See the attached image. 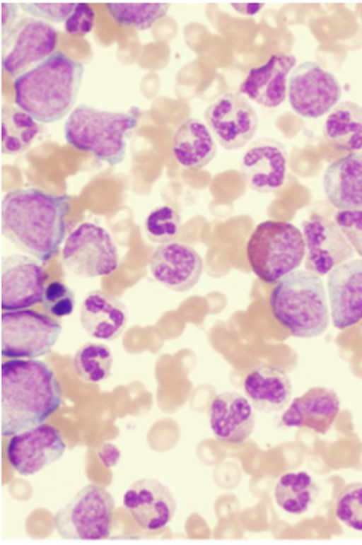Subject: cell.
Here are the masks:
<instances>
[{
  "label": "cell",
  "mask_w": 362,
  "mask_h": 545,
  "mask_svg": "<svg viewBox=\"0 0 362 545\" xmlns=\"http://www.w3.org/2000/svg\"><path fill=\"white\" fill-rule=\"evenodd\" d=\"M70 197L18 188L2 199V233L20 250L41 262L58 252L66 235Z\"/></svg>",
  "instance_id": "1"
},
{
  "label": "cell",
  "mask_w": 362,
  "mask_h": 545,
  "mask_svg": "<svg viewBox=\"0 0 362 545\" xmlns=\"http://www.w3.org/2000/svg\"><path fill=\"white\" fill-rule=\"evenodd\" d=\"M62 402L61 385L45 362L16 358L2 363V436L42 424Z\"/></svg>",
  "instance_id": "2"
},
{
  "label": "cell",
  "mask_w": 362,
  "mask_h": 545,
  "mask_svg": "<svg viewBox=\"0 0 362 545\" xmlns=\"http://www.w3.org/2000/svg\"><path fill=\"white\" fill-rule=\"evenodd\" d=\"M83 72L81 62L56 51L15 78V103L36 121H59L74 107Z\"/></svg>",
  "instance_id": "3"
},
{
  "label": "cell",
  "mask_w": 362,
  "mask_h": 545,
  "mask_svg": "<svg viewBox=\"0 0 362 545\" xmlns=\"http://www.w3.org/2000/svg\"><path fill=\"white\" fill-rule=\"evenodd\" d=\"M269 305L276 321L293 336L316 337L329 325L322 280L310 271H293L281 279L271 292Z\"/></svg>",
  "instance_id": "4"
},
{
  "label": "cell",
  "mask_w": 362,
  "mask_h": 545,
  "mask_svg": "<svg viewBox=\"0 0 362 545\" xmlns=\"http://www.w3.org/2000/svg\"><path fill=\"white\" fill-rule=\"evenodd\" d=\"M139 112L101 110L86 104L78 105L64 125L67 143L90 152L110 165L124 158L127 133L138 123Z\"/></svg>",
  "instance_id": "5"
},
{
  "label": "cell",
  "mask_w": 362,
  "mask_h": 545,
  "mask_svg": "<svg viewBox=\"0 0 362 545\" xmlns=\"http://www.w3.org/2000/svg\"><path fill=\"white\" fill-rule=\"evenodd\" d=\"M246 254L252 271L261 281L276 283L301 264L305 256L303 233L288 222L262 221L249 238Z\"/></svg>",
  "instance_id": "6"
},
{
  "label": "cell",
  "mask_w": 362,
  "mask_h": 545,
  "mask_svg": "<svg viewBox=\"0 0 362 545\" xmlns=\"http://www.w3.org/2000/svg\"><path fill=\"white\" fill-rule=\"evenodd\" d=\"M115 506L107 490L88 484L55 513L54 529L66 539H105L110 534Z\"/></svg>",
  "instance_id": "7"
},
{
  "label": "cell",
  "mask_w": 362,
  "mask_h": 545,
  "mask_svg": "<svg viewBox=\"0 0 362 545\" xmlns=\"http://www.w3.org/2000/svg\"><path fill=\"white\" fill-rule=\"evenodd\" d=\"M61 324L30 309L1 315V354L10 358H35L47 354L62 333Z\"/></svg>",
  "instance_id": "8"
},
{
  "label": "cell",
  "mask_w": 362,
  "mask_h": 545,
  "mask_svg": "<svg viewBox=\"0 0 362 545\" xmlns=\"http://www.w3.org/2000/svg\"><path fill=\"white\" fill-rule=\"evenodd\" d=\"M62 259L69 271L83 278L110 275L119 262L117 247L109 233L90 222L80 224L69 235Z\"/></svg>",
  "instance_id": "9"
},
{
  "label": "cell",
  "mask_w": 362,
  "mask_h": 545,
  "mask_svg": "<svg viewBox=\"0 0 362 545\" xmlns=\"http://www.w3.org/2000/svg\"><path fill=\"white\" fill-rule=\"evenodd\" d=\"M58 32L49 23L32 17L16 23L2 37V68L17 77L42 62L56 48Z\"/></svg>",
  "instance_id": "10"
},
{
  "label": "cell",
  "mask_w": 362,
  "mask_h": 545,
  "mask_svg": "<svg viewBox=\"0 0 362 545\" xmlns=\"http://www.w3.org/2000/svg\"><path fill=\"white\" fill-rule=\"evenodd\" d=\"M341 95L336 77L313 61L298 64L289 76L288 101L293 110L308 119H316L329 112Z\"/></svg>",
  "instance_id": "11"
},
{
  "label": "cell",
  "mask_w": 362,
  "mask_h": 545,
  "mask_svg": "<svg viewBox=\"0 0 362 545\" xmlns=\"http://www.w3.org/2000/svg\"><path fill=\"white\" fill-rule=\"evenodd\" d=\"M301 228L306 270L324 276L354 257V249L331 218L314 213L302 222Z\"/></svg>",
  "instance_id": "12"
},
{
  "label": "cell",
  "mask_w": 362,
  "mask_h": 545,
  "mask_svg": "<svg viewBox=\"0 0 362 545\" xmlns=\"http://www.w3.org/2000/svg\"><path fill=\"white\" fill-rule=\"evenodd\" d=\"M204 117L220 145L226 150L243 147L258 127L256 112L239 93L220 96L206 107Z\"/></svg>",
  "instance_id": "13"
},
{
  "label": "cell",
  "mask_w": 362,
  "mask_h": 545,
  "mask_svg": "<svg viewBox=\"0 0 362 545\" xmlns=\"http://www.w3.org/2000/svg\"><path fill=\"white\" fill-rule=\"evenodd\" d=\"M65 450L59 430L42 423L12 435L6 454L19 474L30 476L59 460Z\"/></svg>",
  "instance_id": "14"
},
{
  "label": "cell",
  "mask_w": 362,
  "mask_h": 545,
  "mask_svg": "<svg viewBox=\"0 0 362 545\" xmlns=\"http://www.w3.org/2000/svg\"><path fill=\"white\" fill-rule=\"evenodd\" d=\"M47 275L35 259L20 254L3 258L1 308L23 310L42 302Z\"/></svg>",
  "instance_id": "15"
},
{
  "label": "cell",
  "mask_w": 362,
  "mask_h": 545,
  "mask_svg": "<svg viewBox=\"0 0 362 545\" xmlns=\"http://www.w3.org/2000/svg\"><path fill=\"white\" fill-rule=\"evenodd\" d=\"M288 168L285 146L272 138L253 141L242 156L240 170L245 183L252 190L269 194L284 184Z\"/></svg>",
  "instance_id": "16"
},
{
  "label": "cell",
  "mask_w": 362,
  "mask_h": 545,
  "mask_svg": "<svg viewBox=\"0 0 362 545\" xmlns=\"http://www.w3.org/2000/svg\"><path fill=\"white\" fill-rule=\"evenodd\" d=\"M153 277L175 292L191 290L203 272V261L191 246L177 242L160 245L148 261Z\"/></svg>",
  "instance_id": "17"
},
{
  "label": "cell",
  "mask_w": 362,
  "mask_h": 545,
  "mask_svg": "<svg viewBox=\"0 0 362 545\" xmlns=\"http://www.w3.org/2000/svg\"><path fill=\"white\" fill-rule=\"evenodd\" d=\"M122 502L138 525L146 530L165 527L177 510L175 498L169 488L151 478L133 482L124 493Z\"/></svg>",
  "instance_id": "18"
},
{
  "label": "cell",
  "mask_w": 362,
  "mask_h": 545,
  "mask_svg": "<svg viewBox=\"0 0 362 545\" xmlns=\"http://www.w3.org/2000/svg\"><path fill=\"white\" fill-rule=\"evenodd\" d=\"M327 291L334 326L351 327L362 320V258L346 261L327 276Z\"/></svg>",
  "instance_id": "19"
},
{
  "label": "cell",
  "mask_w": 362,
  "mask_h": 545,
  "mask_svg": "<svg viewBox=\"0 0 362 545\" xmlns=\"http://www.w3.org/2000/svg\"><path fill=\"white\" fill-rule=\"evenodd\" d=\"M248 399L240 393L227 391L216 394L208 411L211 429L225 443L238 444L252 434L255 414Z\"/></svg>",
  "instance_id": "20"
},
{
  "label": "cell",
  "mask_w": 362,
  "mask_h": 545,
  "mask_svg": "<svg viewBox=\"0 0 362 545\" xmlns=\"http://www.w3.org/2000/svg\"><path fill=\"white\" fill-rule=\"evenodd\" d=\"M339 409V399L334 390L314 387L293 399L281 421L288 428L305 427L324 435L334 422Z\"/></svg>",
  "instance_id": "21"
},
{
  "label": "cell",
  "mask_w": 362,
  "mask_h": 545,
  "mask_svg": "<svg viewBox=\"0 0 362 545\" xmlns=\"http://www.w3.org/2000/svg\"><path fill=\"white\" fill-rule=\"evenodd\" d=\"M322 187L338 210H362V152H351L331 163L324 172Z\"/></svg>",
  "instance_id": "22"
},
{
  "label": "cell",
  "mask_w": 362,
  "mask_h": 545,
  "mask_svg": "<svg viewBox=\"0 0 362 545\" xmlns=\"http://www.w3.org/2000/svg\"><path fill=\"white\" fill-rule=\"evenodd\" d=\"M296 64L293 54L272 55L266 63L250 70L240 93L265 107L279 105L286 99L287 77Z\"/></svg>",
  "instance_id": "23"
},
{
  "label": "cell",
  "mask_w": 362,
  "mask_h": 545,
  "mask_svg": "<svg viewBox=\"0 0 362 545\" xmlns=\"http://www.w3.org/2000/svg\"><path fill=\"white\" fill-rule=\"evenodd\" d=\"M243 390L252 406L264 414L283 410L292 396V385L287 373L271 365H262L250 370L244 379Z\"/></svg>",
  "instance_id": "24"
},
{
  "label": "cell",
  "mask_w": 362,
  "mask_h": 545,
  "mask_svg": "<svg viewBox=\"0 0 362 545\" xmlns=\"http://www.w3.org/2000/svg\"><path fill=\"white\" fill-rule=\"evenodd\" d=\"M80 322L91 337L111 341L126 327L128 315L125 306L115 297L100 290L89 292L81 303Z\"/></svg>",
  "instance_id": "25"
},
{
  "label": "cell",
  "mask_w": 362,
  "mask_h": 545,
  "mask_svg": "<svg viewBox=\"0 0 362 545\" xmlns=\"http://www.w3.org/2000/svg\"><path fill=\"white\" fill-rule=\"evenodd\" d=\"M216 145L211 133L199 119L185 120L176 130L173 153L183 167L197 170L205 167L215 156Z\"/></svg>",
  "instance_id": "26"
},
{
  "label": "cell",
  "mask_w": 362,
  "mask_h": 545,
  "mask_svg": "<svg viewBox=\"0 0 362 545\" xmlns=\"http://www.w3.org/2000/svg\"><path fill=\"white\" fill-rule=\"evenodd\" d=\"M322 132L333 147L359 151L362 149V107L349 100L340 102L327 115Z\"/></svg>",
  "instance_id": "27"
},
{
  "label": "cell",
  "mask_w": 362,
  "mask_h": 545,
  "mask_svg": "<svg viewBox=\"0 0 362 545\" xmlns=\"http://www.w3.org/2000/svg\"><path fill=\"white\" fill-rule=\"evenodd\" d=\"M319 493L315 481L305 471L283 474L276 484L274 496L277 505L286 512L300 515L308 510Z\"/></svg>",
  "instance_id": "28"
},
{
  "label": "cell",
  "mask_w": 362,
  "mask_h": 545,
  "mask_svg": "<svg viewBox=\"0 0 362 545\" xmlns=\"http://www.w3.org/2000/svg\"><path fill=\"white\" fill-rule=\"evenodd\" d=\"M1 151L14 155L26 150L40 132V125L19 107L4 105L1 110Z\"/></svg>",
  "instance_id": "29"
},
{
  "label": "cell",
  "mask_w": 362,
  "mask_h": 545,
  "mask_svg": "<svg viewBox=\"0 0 362 545\" xmlns=\"http://www.w3.org/2000/svg\"><path fill=\"white\" fill-rule=\"evenodd\" d=\"M113 357L109 347L103 344L87 342L76 352L73 365L76 373L88 382H99L111 373Z\"/></svg>",
  "instance_id": "30"
},
{
  "label": "cell",
  "mask_w": 362,
  "mask_h": 545,
  "mask_svg": "<svg viewBox=\"0 0 362 545\" xmlns=\"http://www.w3.org/2000/svg\"><path fill=\"white\" fill-rule=\"evenodd\" d=\"M106 8L118 23L144 30L165 16L169 3H107Z\"/></svg>",
  "instance_id": "31"
},
{
  "label": "cell",
  "mask_w": 362,
  "mask_h": 545,
  "mask_svg": "<svg viewBox=\"0 0 362 545\" xmlns=\"http://www.w3.org/2000/svg\"><path fill=\"white\" fill-rule=\"evenodd\" d=\"M182 228V218L179 213L170 206L154 208L147 216L144 228L148 238L156 244L173 242L179 235Z\"/></svg>",
  "instance_id": "32"
},
{
  "label": "cell",
  "mask_w": 362,
  "mask_h": 545,
  "mask_svg": "<svg viewBox=\"0 0 362 545\" xmlns=\"http://www.w3.org/2000/svg\"><path fill=\"white\" fill-rule=\"evenodd\" d=\"M335 515L347 527L362 531V482H354L343 488L336 503Z\"/></svg>",
  "instance_id": "33"
},
{
  "label": "cell",
  "mask_w": 362,
  "mask_h": 545,
  "mask_svg": "<svg viewBox=\"0 0 362 545\" xmlns=\"http://www.w3.org/2000/svg\"><path fill=\"white\" fill-rule=\"evenodd\" d=\"M44 309L50 315L62 317L70 315L75 307V297L64 283L54 281L45 288L42 299Z\"/></svg>",
  "instance_id": "34"
},
{
  "label": "cell",
  "mask_w": 362,
  "mask_h": 545,
  "mask_svg": "<svg viewBox=\"0 0 362 545\" xmlns=\"http://www.w3.org/2000/svg\"><path fill=\"white\" fill-rule=\"evenodd\" d=\"M334 221L354 252L362 257V210H339Z\"/></svg>",
  "instance_id": "35"
},
{
  "label": "cell",
  "mask_w": 362,
  "mask_h": 545,
  "mask_svg": "<svg viewBox=\"0 0 362 545\" xmlns=\"http://www.w3.org/2000/svg\"><path fill=\"white\" fill-rule=\"evenodd\" d=\"M76 3H19L23 11L28 14L54 23L65 21Z\"/></svg>",
  "instance_id": "36"
},
{
  "label": "cell",
  "mask_w": 362,
  "mask_h": 545,
  "mask_svg": "<svg viewBox=\"0 0 362 545\" xmlns=\"http://www.w3.org/2000/svg\"><path fill=\"white\" fill-rule=\"evenodd\" d=\"M94 20L95 12L90 4L76 3L64 21V28L68 33L82 36L91 31Z\"/></svg>",
  "instance_id": "37"
},
{
  "label": "cell",
  "mask_w": 362,
  "mask_h": 545,
  "mask_svg": "<svg viewBox=\"0 0 362 545\" xmlns=\"http://www.w3.org/2000/svg\"><path fill=\"white\" fill-rule=\"evenodd\" d=\"M2 37L6 35L14 26L18 16V5L16 3L2 2Z\"/></svg>",
  "instance_id": "38"
},
{
  "label": "cell",
  "mask_w": 362,
  "mask_h": 545,
  "mask_svg": "<svg viewBox=\"0 0 362 545\" xmlns=\"http://www.w3.org/2000/svg\"><path fill=\"white\" fill-rule=\"evenodd\" d=\"M230 5L241 14L252 16L258 13L264 4L231 3Z\"/></svg>",
  "instance_id": "39"
}]
</instances>
